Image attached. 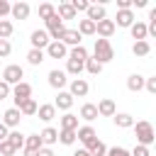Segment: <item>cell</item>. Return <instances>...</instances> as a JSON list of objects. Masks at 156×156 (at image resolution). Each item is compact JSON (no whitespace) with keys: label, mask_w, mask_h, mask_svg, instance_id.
Segmentation results:
<instances>
[{"label":"cell","mask_w":156,"mask_h":156,"mask_svg":"<svg viewBox=\"0 0 156 156\" xmlns=\"http://www.w3.org/2000/svg\"><path fill=\"white\" fill-rule=\"evenodd\" d=\"M54 15H56V7H54L51 2H41V5H39V17H41L44 22H46L49 17H54Z\"/></svg>","instance_id":"cell-38"},{"label":"cell","mask_w":156,"mask_h":156,"mask_svg":"<svg viewBox=\"0 0 156 156\" xmlns=\"http://www.w3.org/2000/svg\"><path fill=\"white\" fill-rule=\"evenodd\" d=\"M15 154V149L10 146V141L5 139V141H0V156H12Z\"/></svg>","instance_id":"cell-45"},{"label":"cell","mask_w":156,"mask_h":156,"mask_svg":"<svg viewBox=\"0 0 156 156\" xmlns=\"http://www.w3.org/2000/svg\"><path fill=\"white\" fill-rule=\"evenodd\" d=\"M29 12H32V7H29V2H15V5H10V15H12V20H27L29 17Z\"/></svg>","instance_id":"cell-14"},{"label":"cell","mask_w":156,"mask_h":156,"mask_svg":"<svg viewBox=\"0 0 156 156\" xmlns=\"http://www.w3.org/2000/svg\"><path fill=\"white\" fill-rule=\"evenodd\" d=\"M56 15H58L61 22H63V20H76V10L71 7V2H61V5L56 7Z\"/></svg>","instance_id":"cell-27"},{"label":"cell","mask_w":156,"mask_h":156,"mask_svg":"<svg viewBox=\"0 0 156 156\" xmlns=\"http://www.w3.org/2000/svg\"><path fill=\"white\" fill-rule=\"evenodd\" d=\"M37 107H39V105H37V100H34V98H29V100H24L17 110H20V115H22V117H34V115H37Z\"/></svg>","instance_id":"cell-26"},{"label":"cell","mask_w":156,"mask_h":156,"mask_svg":"<svg viewBox=\"0 0 156 156\" xmlns=\"http://www.w3.org/2000/svg\"><path fill=\"white\" fill-rule=\"evenodd\" d=\"M20 119H22V115H20L17 107H7L5 115H2V124H5L7 129H15V127L20 124Z\"/></svg>","instance_id":"cell-18"},{"label":"cell","mask_w":156,"mask_h":156,"mask_svg":"<svg viewBox=\"0 0 156 156\" xmlns=\"http://www.w3.org/2000/svg\"><path fill=\"white\" fill-rule=\"evenodd\" d=\"M73 156H90V154H88V151H85V149H78V151H76V154H73Z\"/></svg>","instance_id":"cell-52"},{"label":"cell","mask_w":156,"mask_h":156,"mask_svg":"<svg viewBox=\"0 0 156 156\" xmlns=\"http://www.w3.org/2000/svg\"><path fill=\"white\" fill-rule=\"evenodd\" d=\"M85 151H88L90 156H107V144H105V141H100V139H95Z\"/></svg>","instance_id":"cell-32"},{"label":"cell","mask_w":156,"mask_h":156,"mask_svg":"<svg viewBox=\"0 0 156 156\" xmlns=\"http://www.w3.org/2000/svg\"><path fill=\"white\" fill-rule=\"evenodd\" d=\"M49 85L54 88V90H63L66 88V83H68V76L63 73V71H58V68H54V71H49Z\"/></svg>","instance_id":"cell-11"},{"label":"cell","mask_w":156,"mask_h":156,"mask_svg":"<svg viewBox=\"0 0 156 156\" xmlns=\"http://www.w3.org/2000/svg\"><path fill=\"white\" fill-rule=\"evenodd\" d=\"M10 93H12V88H10L5 80H0V100H7V98H10Z\"/></svg>","instance_id":"cell-46"},{"label":"cell","mask_w":156,"mask_h":156,"mask_svg":"<svg viewBox=\"0 0 156 156\" xmlns=\"http://www.w3.org/2000/svg\"><path fill=\"white\" fill-rule=\"evenodd\" d=\"M49 34H46V29H34L32 34H29V44H32V49H39V51H44L46 46H49Z\"/></svg>","instance_id":"cell-8"},{"label":"cell","mask_w":156,"mask_h":156,"mask_svg":"<svg viewBox=\"0 0 156 156\" xmlns=\"http://www.w3.org/2000/svg\"><path fill=\"white\" fill-rule=\"evenodd\" d=\"M149 2L146 0H132V7H146Z\"/></svg>","instance_id":"cell-51"},{"label":"cell","mask_w":156,"mask_h":156,"mask_svg":"<svg viewBox=\"0 0 156 156\" xmlns=\"http://www.w3.org/2000/svg\"><path fill=\"white\" fill-rule=\"evenodd\" d=\"M15 32V24L10 20H0V39H10Z\"/></svg>","instance_id":"cell-39"},{"label":"cell","mask_w":156,"mask_h":156,"mask_svg":"<svg viewBox=\"0 0 156 156\" xmlns=\"http://www.w3.org/2000/svg\"><path fill=\"white\" fill-rule=\"evenodd\" d=\"M105 17H107L105 5H95V2H90V7L85 10V20H90V22H100V20H105Z\"/></svg>","instance_id":"cell-17"},{"label":"cell","mask_w":156,"mask_h":156,"mask_svg":"<svg viewBox=\"0 0 156 156\" xmlns=\"http://www.w3.org/2000/svg\"><path fill=\"white\" fill-rule=\"evenodd\" d=\"M93 58L98 61V63H110L112 58H115V49H112V44H110V39H95V46H93Z\"/></svg>","instance_id":"cell-2"},{"label":"cell","mask_w":156,"mask_h":156,"mask_svg":"<svg viewBox=\"0 0 156 156\" xmlns=\"http://www.w3.org/2000/svg\"><path fill=\"white\" fill-rule=\"evenodd\" d=\"M44 56H49V58H66L68 56V49L61 41H49V46L44 49Z\"/></svg>","instance_id":"cell-12"},{"label":"cell","mask_w":156,"mask_h":156,"mask_svg":"<svg viewBox=\"0 0 156 156\" xmlns=\"http://www.w3.org/2000/svg\"><path fill=\"white\" fill-rule=\"evenodd\" d=\"M68 61H78V63H85V58H90V54H88V49L80 44V46H73V49H68V56H66Z\"/></svg>","instance_id":"cell-22"},{"label":"cell","mask_w":156,"mask_h":156,"mask_svg":"<svg viewBox=\"0 0 156 156\" xmlns=\"http://www.w3.org/2000/svg\"><path fill=\"white\" fill-rule=\"evenodd\" d=\"M117 10H132V0H117Z\"/></svg>","instance_id":"cell-48"},{"label":"cell","mask_w":156,"mask_h":156,"mask_svg":"<svg viewBox=\"0 0 156 156\" xmlns=\"http://www.w3.org/2000/svg\"><path fill=\"white\" fill-rule=\"evenodd\" d=\"M66 76H73V78H80V73H83V63H78V61H68L66 58V71H63Z\"/></svg>","instance_id":"cell-34"},{"label":"cell","mask_w":156,"mask_h":156,"mask_svg":"<svg viewBox=\"0 0 156 156\" xmlns=\"http://www.w3.org/2000/svg\"><path fill=\"white\" fill-rule=\"evenodd\" d=\"M129 34H132L134 41H144V39L149 37V34H146V22H139V20H136V22L129 27Z\"/></svg>","instance_id":"cell-23"},{"label":"cell","mask_w":156,"mask_h":156,"mask_svg":"<svg viewBox=\"0 0 156 156\" xmlns=\"http://www.w3.org/2000/svg\"><path fill=\"white\" fill-rule=\"evenodd\" d=\"M112 122H115V127H119V129H132V127H134V117H132L129 112H115Z\"/></svg>","instance_id":"cell-21"},{"label":"cell","mask_w":156,"mask_h":156,"mask_svg":"<svg viewBox=\"0 0 156 156\" xmlns=\"http://www.w3.org/2000/svg\"><path fill=\"white\" fill-rule=\"evenodd\" d=\"M56 110H63V112H68L71 107H73V98H71V93L68 90H58V95H56V100L51 102Z\"/></svg>","instance_id":"cell-16"},{"label":"cell","mask_w":156,"mask_h":156,"mask_svg":"<svg viewBox=\"0 0 156 156\" xmlns=\"http://www.w3.org/2000/svg\"><path fill=\"white\" fill-rule=\"evenodd\" d=\"M58 127L61 129H68V132H76L80 124H78V115L73 112H63V117H58Z\"/></svg>","instance_id":"cell-20"},{"label":"cell","mask_w":156,"mask_h":156,"mask_svg":"<svg viewBox=\"0 0 156 156\" xmlns=\"http://www.w3.org/2000/svg\"><path fill=\"white\" fill-rule=\"evenodd\" d=\"M71 7H73L76 15H78V12H85V10L90 7V2H88V0H71Z\"/></svg>","instance_id":"cell-41"},{"label":"cell","mask_w":156,"mask_h":156,"mask_svg":"<svg viewBox=\"0 0 156 156\" xmlns=\"http://www.w3.org/2000/svg\"><path fill=\"white\" fill-rule=\"evenodd\" d=\"M95 107H98V117H115V112H117V105L112 98H102Z\"/></svg>","instance_id":"cell-13"},{"label":"cell","mask_w":156,"mask_h":156,"mask_svg":"<svg viewBox=\"0 0 156 156\" xmlns=\"http://www.w3.org/2000/svg\"><path fill=\"white\" fill-rule=\"evenodd\" d=\"M83 71H88L90 76H100V71H102V63H98L95 58H85V63H83Z\"/></svg>","instance_id":"cell-37"},{"label":"cell","mask_w":156,"mask_h":156,"mask_svg":"<svg viewBox=\"0 0 156 156\" xmlns=\"http://www.w3.org/2000/svg\"><path fill=\"white\" fill-rule=\"evenodd\" d=\"M37 117H39L41 122H51V119L56 117V107H54L51 102H46V105H39V107H37Z\"/></svg>","instance_id":"cell-24"},{"label":"cell","mask_w":156,"mask_h":156,"mask_svg":"<svg viewBox=\"0 0 156 156\" xmlns=\"http://www.w3.org/2000/svg\"><path fill=\"white\" fill-rule=\"evenodd\" d=\"M58 41H61V44H63L66 49H73V46H80V41H83V37H80V34H78L76 29H68V27H66V29L61 32V37H58Z\"/></svg>","instance_id":"cell-9"},{"label":"cell","mask_w":156,"mask_h":156,"mask_svg":"<svg viewBox=\"0 0 156 156\" xmlns=\"http://www.w3.org/2000/svg\"><path fill=\"white\" fill-rule=\"evenodd\" d=\"M44 58H46V56H44V51H39V49H29V51H27V63H29V66H39Z\"/></svg>","instance_id":"cell-35"},{"label":"cell","mask_w":156,"mask_h":156,"mask_svg":"<svg viewBox=\"0 0 156 156\" xmlns=\"http://www.w3.org/2000/svg\"><path fill=\"white\" fill-rule=\"evenodd\" d=\"M76 139H78V141H83V146L88 149V146L98 139V132H95V127H93V124H80V127L76 129Z\"/></svg>","instance_id":"cell-5"},{"label":"cell","mask_w":156,"mask_h":156,"mask_svg":"<svg viewBox=\"0 0 156 156\" xmlns=\"http://www.w3.org/2000/svg\"><path fill=\"white\" fill-rule=\"evenodd\" d=\"M107 156H132V154L124 146H112V149H107Z\"/></svg>","instance_id":"cell-43"},{"label":"cell","mask_w":156,"mask_h":156,"mask_svg":"<svg viewBox=\"0 0 156 156\" xmlns=\"http://www.w3.org/2000/svg\"><path fill=\"white\" fill-rule=\"evenodd\" d=\"M41 149V139H39V134H29V136H24V149L22 151H39Z\"/></svg>","instance_id":"cell-33"},{"label":"cell","mask_w":156,"mask_h":156,"mask_svg":"<svg viewBox=\"0 0 156 156\" xmlns=\"http://www.w3.org/2000/svg\"><path fill=\"white\" fill-rule=\"evenodd\" d=\"M144 90L151 93V95H156V76L154 78H144Z\"/></svg>","instance_id":"cell-44"},{"label":"cell","mask_w":156,"mask_h":156,"mask_svg":"<svg viewBox=\"0 0 156 156\" xmlns=\"http://www.w3.org/2000/svg\"><path fill=\"white\" fill-rule=\"evenodd\" d=\"M22 78H24V68L20 66V63H10V66H5V71H2V80L12 88V85H17V83H22Z\"/></svg>","instance_id":"cell-3"},{"label":"cell","mask_w":156,"mask_h":156,"mask_svg":"<svg viewBox=\"0 0 156 156\" xmlns=\"http://www.w3.org/2000/svg\"><path fill=\"white\" fill-rule=\"evenodd\" d=\"M68 93H71L73 100H76V98H85V95L90 93V85H88L85 78H73V80L68 83Z\"/></svg>","instance_id":"cell-6"},{"label":"cell","mask_w":156,"mask_h":156,"mask_svg":"<svg viewBox=\"0 0 156 156\" xmlns=\"http://www.w3.org/2000/svg\"><path fill=\"white\" fill-rule=\"evenodd\" d=\"M127 88H129L132 93L144 90V76H141V73H132V76L127 78Z\"/></svg>","instance_id":"cell-28"},{"label":"cell","mask_w":156,"mask_h":156,"mask_svg":"<svg viewBox=\"0 0 156 156\" xmlns=\"http://www.w3.org/2000/svg\"><path fill=\"white\" fill-rule=\"evenodd\" d=\"M129 154H132V156H151V149H149V146H141V144H136V146H134Z\"/></svg>","instance_id":"cell-42"},{"label":"cell","mask_w":156,"mask_h":156,"mask_svg":"<svg viewBox=\"0 0 156 156\" xmlns=\"http://www.w3.org/2000/svg\"><path fill=\"white\" fill-rule=\"evenodd\" d=\"M5 15H10V2L0 0V20H5Z\"/></svg>","instance_id":"cell-47"},{"label":"cell","mask_w":156,"mask_h":156,"mask_svg":"<svg viewBox=\"0 0 156 156\" xmlns=\"http://www.w3.org/2000/svg\"><path fill=\"white\" fill-rule=\"evenodd\" d=\"M39 139H41V146H54L56 141H58V129H54V127H44L41 132H39Z\"/></svg>","instance_id":"cell-19"},{"label":"cell","mask_w":156,"mask_h":156,"mask_svg":"<svg viewBox=\"0 0 156 156\" xmlns=\"http://www.w3.org/2000/svg\"><path fill=\"white\" fill-rule=\"evenodd\" d=\"M112 22H115V27H127V29H129V27L136 22V17H134L132 10H117V17H115Z\"/></svg>","instance_id":"cell-15"},{"label":"cell","mask_w":156,"mask_h":156,"mask_svg":"<svg viewBox=\"0 0 156 156\" xmlns=\"http://www.w3.org/2000/svg\"><path fill=\"white\" fill-rule=\"evenodd\" d=\"M115 29H117V27H115V22H112V20H107V17H105V20H100V22H95V34H98L100 39H110V37L115 34Z\"/></svg>","instance_id":"cell-10"},{"label":"cell","mask_w":156,"mask_h":156,"mask_svg":"<svg viewBox=\"0 0 156 156\" xmlns=\"http://www.w3.org/2000/svg\"><path fill=\"white\" fill-rule=\"evenodd\" d=\"M80 119H85V122L98 119V107H95L93 102H85V105L80 107Z\"/></svg>","instance_id":"cell-31"},{"label":"cell","mask_w":156,"mask_h":156,"mask_svg":"<svg viewBox=\"0 0 156 156\" xmlns=\"http://www.w3.org/2000/svg\"><path fill=\"white\" fill-rule=\"evenodd\" d=\"M80 37H93L95 34V22L90 20H78V29H76Z\"/></svg>","instance_id":"cell-29"},{"label":"cell","mask_w":156,"mask_h":156,"mask_svg":"<svg viewBox=\"0 0 156 156\" xmlns=\"http://www.w3.org/2000/svg\"><path fill=\"white\" fill-rule=\"evenodd\" d=\"M37 156H54V149H49V146H41Z\"/></svg>","instance_id":"cell-49"},{"label":"cell","mask_w":156,"mask_h":156,"mask_svg":"<svg viewBox=\"0 0 156 156\" xmlns=\"http://www.w3.org/2000/svg\"><path fill=\"white\" fill-rule=\"evenodd\" d=\"M39 151H24V156H37Z\"/></svg>","instance_id":"cell-53"},{"label":"cell","mask_w":156,"mask_h":156,"mask_svg":"<svg viewBox=\"0 0 156 156\" xmlns=\"http://www.w3.org/2000/svg\"><path fill=\"white\" fill-rule=\"evenodd\" d=\"M134 134H136V144H141V146H151L154 141H156V132H154V124L151 122H146V119H141V122H134Z\"/></svg>","instance_id":"cell-1"},{"label":"cell","mask_w":156,"mask_h":156,"mask_svg":"<svg viewBox=\"0 0 156 156\" xmlns=\"http://www.w3.org/2000/svg\"><path fill=\"white\" fill-rule=\"evenodd\" d=\"M12 54V44H10V39H0V58H7Z\"/></svg>","instance_id":"cell-40"},{"label":"cell","mask_w":156,"mask_h":156,"mask_svg":"<svg viewBox=\"0 0 156 156\" xmlns=\"http://www.w3.org/2000/svg\"><path fill=\"white\" fill-rule=\"evenodd\" d=\"M7 141H10V146H12L15 151L24 149V134H22L20 129H10V134H7Z\"/></svg>","instance_id":"cell-25"},{"label":"cell","mask_w":156,"mask_h":156,"mask_svg":"<svg viewBox=\"0 0 156 156\" xmlns=\"http://www.w3.org/2000/svg\"><path fill=\"white\" fill-rule=\"evenodd\" d=\"M7 134H10V129H7V127L0 122V141H5V139H7Z\"/></svg>","instance_id":"cell-50"},{"label":"cell","mask_w":156,"mask_h":156,"mask_svg":"<svg viewBox=\"0 0 156 156\" xmlns=\"http://www.w3.org/2000/svg\"><path fill=\"white\" fill-rule=\"evenodd\" d=\"M66 29V24L58 20V15H54V17H49L46 20V34H49V39L51 41H58V37H61V32Z\"/></svg>","instance_id":"cell-7"},{"label":"cell","mask_w":156,"mask_h":156,"mask_svg":"<svg viewBox=\"0 0 156 156\" xmlns=\"http://www.w3.org/2000/svg\"><path fill=\"white\" fill-rule=\"evenodd\" d=\"M132 54L139 56V58H141V56H149V54H151V44H149L146 39H144V41H134V44H132Z\"/></svg>","instance_id":"cell-30"},{"label":"cell","mask_w":156,"mask_h":156,"mask_svg":"<svg viewBox=\"0 0 156 156\" xmlns=\"http://www.w3.org/2000/svg\"><path fill=\"white\" fill-rule=\"evenodd\" d=\"M58 141L63 146H73L78 139H76V132H68V129H58Z\"/></svg>","instance_id":"cell-36"},{"label":"cell","mask_w":156,"mask_h":156,"mask_svg":"<svg viewBox=\"0 0 156 156\" xmlns=\"http://www.w3.org/2000/svg\"><path fill=\"white\" fill-rule=\"evenodd\" d=\"M10 98L15 100V107H20L24 100H29V98H32V85H29L27 80H22V83L12 85V93H10Z\"/></svg>","instance_id":"cell-4"}]
</instances>
